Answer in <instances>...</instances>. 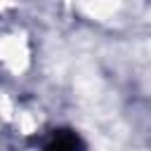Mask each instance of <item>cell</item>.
I'll use <instances>...</instances> for the list:
<instances>
[{"label": "cell", "instance_id": "obj_1", "mask_svg": "<svg viewBox=\"0 0 151 151\" xmlns=\"http://www.w3.org/2000/svg\"><path fill=\"white\" fill-rule=\"evenodd\" d=\"M40 151H87V144H85V139L76 130L57 127V130H52L45 137Z\"/></svg>", "mask_w": 151, "mask_h": 151}]
</instances>
